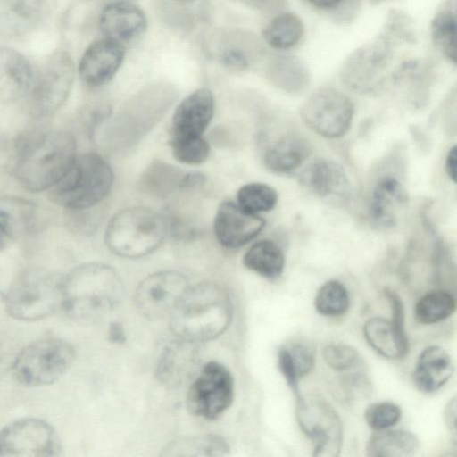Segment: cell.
I'll use <instances>...</instances> for the list:
<instances>
[{"mask_svg":"<svg viewBox=\"0 0 457 457\" xmlns=\"http://www.w3.org/2000/svg\"><path fill=\"white\" fill-rule=\"evenodd\" d=\"M420 448L418 437L404 429L376 431L369 439L366 451L373 457H408Z\"/></svg>","mask_w":457,"mask_h":457,"instance_id":"4dcf8cb0","label":"cell"},{"mask_svg":"<svg viewBox=\"0 0 457 457\" xmlns=\"http://www.w3.org/2000/svg\"><path fill=\"white\" fill-rule=\"evenodd\" d=\"M453 370V362L448 352L442 346L430 345L420 353L412 380L420 392L435 393L448 382Z\"/></svg>","mask_w":457,"mask_h":457,"instance_id":"cb8c5ba5","label":"cell"},{"mask_svg":"<svg viewBox=\"0 0 457 457\" xmlns=\"http://www.w3.org/2000/svg\"><path fill=\"white\" fill-rule=\"evenodd\" d=\"M316 311L328 317L345 314L350 307V297L346 287L337 280L325 282L314 298Z\"/></svg>","mask_w":457,"mask_h":457,"instance_id":"8d00e7d4","label":"cell"},{"mask_svg":"<svg viewBox=\"0 0 457 457\" xmlns=\"http://www.w3.org/2000/svg\"><path fill=\"white\" fill-rule=\"evenodd\" d=\"M206 182V178L200 172H185L180 191H192L201 188Z\"/></svg>","mask_w":457,"mask_h":457,"instance_id":"f6af8a7d","label":"cell"},{"mask_svg":"<svg viewBox=\"0 0 457 457\" xmlns=\"http://www.w3.org/2000/svg\"><path fill=\"white\" fill-rule=\"evenodd\" d=\"M74 75L71 55L62 50L53 53L33 73L25 95L29 113L36 118L54 114L67 100Z\"/></svg>","mask_w":457,"mask_h":457,"instance_id":"9c48e42d","label":"cell"},{"mask_svg":"<svg viewBox=\"0 0 457 457\" xmlns=\"http://www.w3.org/2000/svg\"><path fill=\"white\" fill-rule=\"evenodd\" d=\"M232 315V303L224 288L203 282L187 289L170 313V326L179 339L206 342L226 331Z\"/></svg>","mask_w":457,"mask_h":457,"instance_id":"7a4b0ae2","label":"cell"},{"mask_svg":"<svg viewBox=\"0 0 457 457\" xmlns=\"http://www.w3.org/2000/svg\"><path fill=\"white\" fill-rule=\"evenodd\" d=\"M33 73L22 54L11 47H0V107L25 96Z\"/></svg>","mask_w":457,"mask_h":457,"instance_id":"7402d4cb","label":"cell"},{"mask_svg":"<svg viewBox=\"0 0 457 457\" xmlns=\"http://www.w3.org/2000/svg\"><path fill=\"white\" fill-rule=\"evenodd\" d=\"M245 2L262 12H277L287 4V0H245Z\"/></svg>","mask_w":457,"mask_h":457,"instance_id":"bcb514c9","label":"cell"},{"mask_svg":"<svg viewBox=\"0 0 457 457\" xmlns=\"http://www.w3.org/2000/svg\"><path fill=\"white\" fill-rule=\"evenodd\" d=\"M233 397L234 382L230 371L220 362L210 361L190 386L187 406L193 414L213 420L230 406Z\"/></svg>","mask_w":457,"mask_h":457,"instance_id":"4fadbf2b","label":"cell"},{"mask_svg":"<svg viewBox=\"0 0 457 457\" xmlns=\"http://www.w3.org/2000/svg\"><path fill=\"white\" fill-rule=\"evenodd\" d=\"M456 7L455 0L444 2L435 13L430 24L434 44L454 65L456 63Z\"/></svg>","mask_w":457,"mask_h":457,"instance_id":"d6a6232c","label":"cell"},{"mask_svg":"<svg viewBox=\"0 0 457 457\" xmlns=\"http://www.w3.org/2000/svg\"><path fill=\"white\" fill-rule=\"evenodd\" d=\"M264 227L265 220L261 216L244 211L231 201L220 204L213 220L214 236L219 244L228 249L245 245Z\"/></svg>","mask_w":457,"mask_h":457,"instance_id":"e0dca14e","label":"cell"},{"mask_svg":"<svg viewBox=\"0 0 457 457\" xmlns=\"http://www.w3.org/2000/svg\"><path fill=\"white\" fill-rule=\"evenodd\" d=\"M218 52L220 62L232 71H244L262 54L259 41L253 35L237 34L222 40Z\"/></svg>","mask_w":457,"mask_h":457,"instance_id":"f546056e","label":"cell"},{"mask_svg":"<svg viewBox=\"0 0 457 457\" xmlns=\"http://www.w3.org/2000/svg\"><path fill=\"white\" fill-rule=\"evenodd\" d=\"M76 156V140L70 132L29 130L15 139L13 173L25 189L41 192L62 179Z\"/></svg>","mask_w":457,"mask_h":457,"instance_id":"6da1fadb","label":"cell"},{"mask_svg":"<svg viewBox=\"0 0 457 457\" xmlns=\"http://www.w3.org/2000/svg\"><path fill=\"white\" fill-rule=\"evenodd\" d=\"M299 428L312 445V455L335 457L343 445V424L337 411L320 397H295Z\"/></svg>","mask_w":457,"mask_h":457,"instance_id":"8fae6325","label":"cell"},{"mask_svg":"<svg viewBox=\"0 0 457 457\" xmlns=\"http://www.w3.org/2000/svg\"><path fill=\"white\" fill-rule=\"evenodd\" d=\"M266 76L273 86L289 94L303 92L311 81L307 65L294 55L273 57L267 65Z\"/></svg>","mask_w":457,"mask_h":457,"instance_id":"83f0119b","label":"cell"},{"mask_svg":"<svg viewBox=\"0 0 457 457\" xmlns=\"http://www.w3.org/2000/svg\"><path fill=\"white\" fill-rule=\"evenodd\" d=\"M401 44H406L403 37L385 23L378 36L345 59L340 71L342 81L349 88L361 93L378 90L385 81L395 48Z\"/></svg>","mask_w":457,"mask_h":457,"instance_id":"ba28073f","label":"cell"},{"mask_svg":"<svg viewBox=\"0 0 457 457\" xmlns=\"http://www.w3.org/2000/svg\"><path fill=\"white\" fill-rule=\"evenodd\" d=\"M73 347L58 338H45L26 346L12 364L16 380L26 386H46L58 380L72 365Z\"/></svg>","mask_w":457,"mask_h":457,"instance_id":"30bf717a","label":"cell"},{"mask_svg":"<svg viewBox=\"0 0 457 457\" xmlns=\"http://www.w3.org/2000/svg\"><path fill=\"white\" fill-rule=\"evenodd\" d=\"M214 110L215 101L211 90L193 91L179 104L173 113L170 137H203Z\"/></svg>","mask_w":457,"mask_h":457,"instance_id":"d6986e66","label":"cell"},{"mask_svg":"<svg viewBox=\"0 0 457 457\" xmlns=\"http://www.w3.org/2000/svg\"><path fill=\"white\" fill-rule=\"evenodd\" d=\"M363 336L368 345L388 360L404 358L409 351L405 329L396 327L390 320L372 317L363 325Z\"/></svg>","mask_w":457,"mask_h":457,"instance_id":"4316f807","label":"cell"},{"mask_svg":"<svg viewBox=\"0 0 457 457\" xmlns=\"http://www.w3.org/2000/svg\"><path fill=\"white\" fill-rule=\"evenodd\" d=\"M62 309L80 320H95L107 315L120 303L124 291L116 270L100 262L73 269L62 278Z\"/></svg>","mask_w":457,"mask_h":457,"instance_id":"277c9868","label":"cell"},{"mask_svg":"<svg viewBox=\"0 0 457 457\" xmlns=\"http://www.w3.org/2000/svg\"><path fill=\"white\" fill-rule=\"evenodd\" d=\"M109 338L113 343H123L126 340L125 331L118 322H112L109 328Z\"/></svg>","mask_w":457,"mask_h":457,"instance_id":"f907efd6","label":"cell"},{"mask_svg":"<svg viewBox=\"0 0 457 457\" xmlns=\"http://www.w3.org/2000/svg\"><path fill=\"white\" fill-rule=\"evenodd\" d=\"M37 210L34 203L15 195L0 196V252L34 231Z\"/></svg>","mask_w":457,"mask_h":457,"instance_id":"44dd1931","label":"cell"},{"mask_svg":"<svg viewBox=\"0 0 457 457\" xmlns=\"http://www.w3.org/2000/svg\"><path fill=\"white\" fill-rule=\"evenodd\" d=\"M168 230L165 219L146 207H129L117 212L109 221L104 242L114 254L140 258L157 250Z\"/></svg>","mask_w":457,"mask_h":457,"instance_id":"8992f818","label":"cell"},{"mask_svg":"<svg viewBox=\"0 0 457 457\" xmlns=\"http://www.w3.org/2000/svg\"><path fill=\"white\" fill-rule=\"evenodd\" d=\"M299 378L307 375L314 367L315 353L312 347L304 343H292L286 346Z\"/></svg>","mask_w":457,"mask_h":457,"instance_id":"b9f144b4","label":"cell"},{"mask_svg":"<svg viewBox=\"0 0 457 457\" xmlns=\"http://www.w3.org/2000/svg\"><path fill=\"white\" fill-rule=\"evenodd\" d=\"M406 201L405 188L397 178L391 175L380 178L370 196L369 212L372 224L378 228H393Z\"/></svg>","mask_w":457,"mask_h":457,"instance_id":"603a6c76","label":"cell"},{"mask_svg":"<svg viewBox=\"0 0 457 457\" xmlns=\"http://www.w3.org/2000/svg\"><path fill=\"white\" fill-rule=\"evenodd\" d=\"M62 280L41 268L23 270L5 293L7 312L24 321L39 320L54 314L62 307Z\"/></svg>","mask_w":457,"mask_h":457,"instance_id":"52a82bcc","label":"cell"},{"mask_svg":"<svg viewBox=\"0 0 457 457\" xmlns=\"http://www.w3.org/2000/svg\"><path fill=\"white\" fill-rule=\"evenodd\" d=\"M301 181L321 197H345L351 190L350 180L344 168L326 158L313 161L303 172Z\"/></svg>","mask_w":457,"mask_h":457,"instance_id":"d4e9b609","label":"cell"},{"mask_svg":"<svg viewBox=\"0 0 457 457\" xmlns=\"http://www.w3.org/2000/svg\"><path fill=\"white\" fill-rule=\"evenodd\" d=\"M456 163H457V149L453 146L445 158V170L448 177L453 181H456Z\"/></svg>","mask_w":457,"mask_h":457,"instance_id":"c3c4849f","label":"cell"},{"mask_svg":"<svg viewBox=\"0 0 457 457\" xmlns=\"http://www.w3.org/2000/svg\"><path fill=\"white\" fill-rule=\"evenodd\" d=\"M166 451L168 455H225L228 446L220 437L204 436L175 441Z\"/></svg>","mask_w":457,"mask_h":457,"instance_id":"74e56055","label":"cell"},{"mask_svg":"<svg viewBox=\"0 0 457 457\" xmlns=\"http://www.w3.org/2000/svg\"><path fill=\"white\" fill-rule=\"evenodd\" d=\"M188 287L183 274L174 270L158 271L139 283L135 293V303L145 318L160 319L171 313Z\"/></svg>","mask_w":457,"mask_h":457,"instance_id":"9a60e30c","label":"cell"},{"mask_svg":"<svg viewBox=\"0 0 457 457\" xmlns=\"http://www.w3.org/2000/svg\"><path fill=\"white\" fill-rule=\"evenodd\" d=\"M61 442L54 428L36 418L15 420L0 431V456H56Z\"/></svg>","mask_w":457,"mask_h":457,"instance_id":"5bb4252c","label":"cell"},{"mask_svg":"<svg viewBox=\"0 0 457 457\" xmlns=\"http://www.w3.org/2000/svg\"><path fill=\"white\" fill-rule=\"evenodd\" d=\"M258 144L264 165L276 173H288L295 170L311 153L306 139L287 129H262L259 133Z\"/></svg>","mask_w":457,"mask_h":457,"instance_id":"2e32d148","label":"cell"},{"mask_svg":"<svg viewBox=\"0 0 457 457\" xmlns=\"http://www.w3.org/2000/svg\"><path fill=\"white\" fill-rule=\"evenodd\" d=\"M353 114L352 100L332 87L314 91L300 108L303 122L315 133L331 139L342 137L348 132Z\"/></svg>","mask_w":457,"mask_h":457,"instance_id":"7c38bea8","label":"cell"},{"mask_svg":"<svg viewBox=\"0 0 457 457\" xmlns=\"http://www.w3.org/2000/svg\"><path fill=\"white\" fill-rule=\"evenodd\" d=\"M303 33V23L295 13L282 12L263 28L262 37L272 48L284 50L295 46Z\"/></svg>","mask_w":457,"mask_h":457,"instance_id":"836d02e7","label":"cell"},{"mask_svg":"<svg viewBox=\"0 0 457 457\" xmlns=\"http://www.w3.org/2000/svg\"><path fill=\"white\" fill-rule=\"evenodd\" d=\"M456 309V299L447 290H432L421 296L414 307V316L424 325L435 324L448 319Z\"/></svg>","mask_w":457,"mask_h":457,"instance_id":"e575fe53","label":"cell"},{"mask_svg":"<svg viewBox=\"0 0 457 457\" xmlns=\"http://www.w3.org/2000/svg\"><path fill=\"white\" fill-rule=\"evenodd\" d=\"M243 263L248 270L268 279L278 278L285 267L282 249L270 239L255 242L243 257Z\"/></svg>","mask_w":457,"mask_h":457,"instance_id":"1f68e13d","label":"cell"},{"mask_svg":"<svg viewBox=\"0 0 457 457\" xmlns=\"http://www.w3.org/2000/svg\"><path fill=\"white\" fill-rule=\"evenodd\" d=\"M185 172L162 160L152 161L142 172L139 189L154 197H166L181 189Z\"/></svg>","mask_w":457,"mask_h":457,"instance_id":"f1b7e54d","label":"cell"},{"mask_svg":"<svg viewBox=\"0 0 457 457\" xmlns=\"http://www.w3.org/2000/svg\"><path fill=\"white\" fill-rule=\"evenodd\" d=\"M402 418L401 408L392 402H377L369 405L364 411L367 425L375 431L389 429Z\"/></svg>","mask_w":457,"mask_h":457,"instance_id":"ab89813d","label":"cell"},{"mask_svg":"<svg viewBox=\"0 0 457 457\" xmlns=\"http://www.w3.org/2000/svg\"><path fill=\"white\" fill-rule=\"evenodd\" d=\"M50 0H0V32L19 37L35 29Z\"/></svg>","mask_w":457,"mask_h":457,"instance_id":"484cf974","label":"cell"},{"mask_svg":"<svg viewBox=\"0 0 457 457\" xmlns=\"http://www.w3.org/2000/svg\"><path fill=\"white\" fill-rule=\"evenodd\" d=\"M124 60L120 43L108 37L92 42L84 51L79 63L80 79L89 87L108 83Z\"/></svg>","mask_w":457,"mask_h":457,"instance_id":"ac0fdd59","label":"cell"},{"mask_svg":"<svg viewBox=\"0 0 457 457\" xmlns=\"http://www.w3.org/2000/svg\"><path fill=\"white\" fill-rule=\"evenodd\" d=\"M278 198V193L273 187L261 182L245 184L237 193V205L253 214L271 211L276 206Z\"/></svg>","mask_w":457,"mask_h":457,"instance_id":"d590c367","label":"cell"},{"mask_svg":"<svg viewBox=\"0 0 457 457\" xmlns=\"http://www.w3.org/2000/svg\"><path fill=\"white\" fill-rule=\"evenodd\" d=\"M177 97L176 87L167 82L152 83L138 90L106 125V147L114 153L134 147L162 120Z\"/></svg>","mask_w":457,"mask_h":457,"instance_id":"3957f363","label":"cell"},{"mask_svg":"<svg viewBox=\"0 0 457 457\" xmlns=\"http://www.w3.org/2000/svg\"><path fill=\"white\" fill-rule=\"evenodd\" d=\"M445 423L453 436L456 438V399L452 398L445 406L444 412Z\"/></svg>","mask_w":457,"mask_h":457,"instance_id":"7dc6e473","label":"cell"},{"mask_svg":"<svg viewBox=\"0 0 457 457\" xmlns=\"http://www.w3.org/2000/svg\"><path fill=\"white\" fill-rule=\"evenodd\" d=\"M327 365L336 371H350L357 369L362 361L359 353L350 345L331 344L323 350Z\"/></svg>","mask_w":457,"mask_h":457,"instance_id":"60d3db41","label":"cell"},{"mask_svg":"<svg viewBox=\"0 0 457 457\" xmlns=\"http://www.w3.org/2000/svg\"><path fill=\"white\" fill-rule=\"evenodd\" d=\"M99 26L106 37L122 43L140 36L146 29L147 20L137 5L116 1L104 7L99 16Z\"/></svg>","mask_w":457,"mask_h":457,"instance_id":"ffe728a7","label":"cell"},{"mask_svg":"<svg viewBox=\"0 0 457 457\" xmlns=\"http://www.w3.org/2000/svg\"><path fill=\"white\" fill-rule=\"evenodd\" d=\"M385 296L387 298L392 312L391 321L398 328L404 329V308L400 296L389 288L384 289Z\"/></svg>","mask_w":457,"mask_h":457,"instance_id":"ee69618b","label":"cell"},{"mask_svg":"<svg viewBox=\"0 0 457 457\" xmlns=\"http://www.w3.org/2000/svg\"><path fill=\"white\" fill-rule=\"evenodd\" d=\"M169 145L173 157L184 164H201L210 154V145L203 137H170Z\"/></svg>","mask_w":457,"mask_h":457,"instance_id":"f35d334b","label":"cell"},{"mask_svg":"<svg viewBox=\"0 0 457 457\" xmlns=\"http://www.w3.org/2000/svg\"><path fill=\"white\" fill-rule=\"evenodd\" d=\"M311 5L317 9L334 11L344 5L346 0H306Z\"/></svg>","mask_w":457,"mask_h":457,"instance_id":"681fc988","label":"cell"},{"mask_svg":"<svg viewBox=\"0 0 457 457\" xmlns=\"http://www.w3.org/2000/svg\"><path fill=\"white\" fill-rule=\"evenodd\" d=\"M278 364L281 374L283 375L295 397L301 395L302 394L299 389L300 378L295 370L289 352L286 346L280 348L278 351Z\"/></svg>","mask_w":457,"mask_h":457,"instance_id":"7bdbcfd3","label":"cell"},{"mask_svg":"<svg viewBox=\"0 0 457 457\" xmlns=\"http://www.w3.org/2000/svg\"><path fill=\"white\" fill-rule=\"evenodd\" d=\"M386 1H389V0H370V2L374 4H379L386 2Z\"/></svg>","mask_w":457,"mask_h":457,"instance_id":"816d5d0a","label":"cell"},{"mask_svg":"<svg viewBox=\"0 0 457 457\" xmlns=\"http://www.w3.org/2000/svg\"><path fill=\"white\" fill-rule=\"evenodd\" d=\"M113 172L96 153L76 156L69 170L49 191L52 202L69 210L95 207L110 193Z\"/></svg>","mask_w":457,"mask_h":457,"instance_id":"5b68a950","label":"cell"}]
</instances>
